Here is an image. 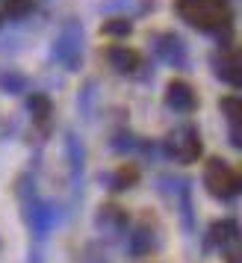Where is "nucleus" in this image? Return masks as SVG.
Wrapping results in <instances>:
<instances>
[{
	"label": "nucleus",
	"instance_id": "13",
	"mask_svg": "<svg viewBox=\"0 0 242 263\" xmlns=\"http://www.w3.org/2000/svg\"><path fill=\"white\" fill-rule=\"evenodd\" d=\"M104 30H107V33H130V24H127V21H121V18H115V21H107Z\"/></svg>",
	"mask_w": 242,
	"mask_h": 263
},
{
	"label": "nucleus",
	"instance_id": "3",
	"mask_svg": "<svg viewBox=\"0 0 242 263\" xmlns=\"http://www.w3.org/2000/svg\"><path fill=\"white\" fill-rule=\"evenodd\" d=\"M166 151H169L171 157H177L180 163H192V160H198V154H201V139H198V133H195L192 127H183L180 133L171 136V142L166 145Z\"/></svg>",
	"mask_w": 242,
	"mask_h": 263
},
{
	"label": "nucleus",
	"instance_id": "15",
	"mask_svg": "<svg viewBox=\"0 0 242 263\" xmlns=\"http://www.w3.org/2000/svg\"><path fill=\"white\" fill-rule=\"evenodd\" d=\"M71 154H74V163H77V145H74V139H71ZM80 163H83V157H80ZM80 168H83V166H74V175H77Z\"/></svg>",
	"mask_w": 242,
	"mask_h": 263
},
{
	"label": "nucleus",
	"instance_id": "1",
	"mask_svg": "<svg viewBox=\"0 0 242 263\" xmlns=\"http://www.w3.org/2000/svg\"><path fill=\"white\" fill-rule=\"evenodd\" d=\"M177 15L204 33H221L230 24V9L225 0H177Z\"/></svg>",
	"mask_w": 242,
	"mask_h": 263
},
{
	"label": "nucleus",
	"instance_id": "6",
	"mask_svg": "<svg viewBox=\"0 0 242 263\" xmlns=\"http://www.w3.org/2000/svg\"><path fill=\"white\" fill-rule=\"evenodd\" d=\"M30 225L36 228V234H48V228L53 225V213H50L48 204L33 198V204H30Z\"/></svg>",
	"mask_w": 242,
	"mask_h": 263
},
{
	"label": "nucleus",
	"instance_id": "2",
	"mask_svg": "<svg viewBox=\"0 0 242 263\" xmlns=\"http://www.w3.org/2000/svg\"><path fill=\"white\" fill-rule=\"evenodd\" d=\"M204 186L216 198H221V201H228V198H233L236 192H239V178H236V172L225 163V160H210L204 168Z\"/></svg>",
	"mask_w": 242,
	"mask_h": 263
},
{
	"label": "nucleus",
	"instance_id": "14",
	"mask_svg": "<svg viewBox=\"0 0 242 263\" xmlns=\"http://www.w3.org/2000/svg\"><path fill=\"white\" fill-rule=\"evenodd\" d=\"M3 86L6 89H21V80L18 77H3Z\"/></svg>",
	"mask_w": 242,
	"mask_h": 263
},
{
	"label": "nucleus",
	"instance_id": "9",
	"mask_svg": "<svg viewBox=\"0 0 242 263\" xmlns=\"http://www.w3.org/2000/svg\"><path fill=\"white\" fill-rule=\"evenodd\" d=\"M151 246H154V237L148 234V228L136 231V237H130V251L133 254H145V251H151Z\"/></svg>",
	"mask_w": 242,
	"mask_h": 263
},
{
	"label": "nucleus",
	"instance_id": "12",
	"mask_svg": "<svg viewBox=\"0 0 242 263\" xmlns=\"http://www.w3.org/2000/svg\"><path fill=\"white\" fill-rule=\"evenodd\" d=\"M163 57H169V60H180V42L177 39H171V36H166L163 39Z\"/></svg>",
	"mask_w": 242,
	"mask_h": 263
},
{
	"label": "nucleus",
	"instance_id": "4",
	"mask_svg": "<svg viewBox=\"0 0 242 263\" xmlns=\"http://www.w3.org/2000/svg\"><path fill=\"white\" fill-rule=\"evenodd\" d=\"M169 107L174 109V112H189V109L195 107V95H192V86L183 83V80H174V83H169Z\"/></svg>",
	"mask_w": 242,
	"mask_h": 263
},
{
	"label": "nucleus",
	"instance_id": "8",
	"mask_svg": "<svg viewBox=\"0 0 242 263\" xmlns=\"http://www.w3.org/2000/svg\"><path fill=\"white\" fill-rule=\"evenodd\" d=\"M216 68H218V77H225L228 83H239V65H236V57L230 53V57H221V60H216Z\"/></svg>",
	"mask_w": 242,
	"mask_h": 263
},
{
	"label": "nucleus",
	"instance_id": "7",
	"mask_svg": "<svg viewBox=\"0 0 242 263\" xmlns=\"http://www.w3.org/2000/svg\"><path fill=\"white\" fill-rule=\"evenodd\" d=\"M210 237H213V242H218V246L233 242V239H236V222H233V219H221V222H216V225L210 228Z\"/></svg>",
	"mask_w": 242,
	"mask_h": 263
},
{
	"label": "nucleus",
	"instance_id": "5",
	"mask_svg": "<svg viewBox=\"0 0 242 263\" xmlns=\"http://www.w3.org/2000/svg\"><path fill=\"white\" fill-rule=\"evenodd\" d=\"M109 62H112L118 71H136V68H139V53L130 50V48L115 45V48H109Z\"/></svg>",
	"mask_w": 242,
	"mask_h": 263
},
{
	"label": "nucleus",
	"instance_id": "11",
	"mask_svg": "<svg viewBox=\"0 0 242 263\" xmlns=\"http://www.w3.org/2000/svg\"><path fill=\"white\" fill-rule=\"evenodd\" d=\"M33 9V0H9L6 3V15L9 18H21V15H27Z\"/></svg>",
	"mask_w": 242,
	"mask_h": 263
},
{
	"label": "nucleus",
	"instance_id": "10",
	"mask_svg": "<svg viewBox=\"0 0 242 263\" xmlns=\"http://www.w3.org/2000/svg\"><path fill=\"white\" fill-rule=\"evenodd\" d=\"M136 180H139L136 168L133 166H124L118 175H115V180H112V190H127V186H133Z\"/></svg>",
	"mask_w": 242,
	"mask_h": 263
}]
</instances>
